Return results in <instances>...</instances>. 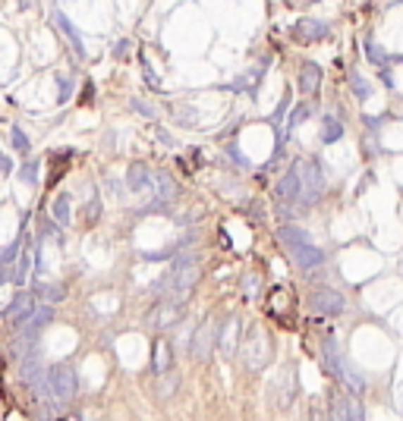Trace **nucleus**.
<instances>
[{
	"instance_id": "nucleus-1",
	"label": "nucleus",
	"mask_w": 403,
	"mask_h": 421,
	"mask_svg": "<svg viewBox=\"0 0 403 421\" xmlns=\"http://www.w3.org/2000/svg\"><path fill=\"white\" fill-rule=\"evenodd\" d=\"M199 280V268H196V258L192 255H180L177 261L170 264L164 277L158 280V289L164 299H173V302H186Z\"/></svg>"
},
{
	"instance_id": "nucleus-2",
	"label": "nucleus",
	"mask_w": 403,
	"mask_h": 421,
	"mask_svg": "<svg viewBox=\"0 0 403 421\" xmlns=\"http://www.w3.org/2000/svg\"><path fill=\"white\" fill-rule=\"evenodd\" d=\"M321 356H325V368L331 371V375L337 377L350 393H362V390H366V380H362L359 371H353L350 365H347V358L340 356V346H337V339H334V337L321 339Z\"/></svg>"
},
{
	"instance_id": "nucleus-3",
	"label": "nucleus",
	"mask_w": 403,
	"mask_h": 421,
	"mask_svg": "<svg viewBox=\"0 0 403 421\" xmlns=\"http://www.w3.org/2000/svg\"><path fill=\"white\" fill-rule=\"evenodd\" d=\"M76 371L66 365H54V368H48V384H44V390H38V396L51 399L54 406H66L76 396Z\"/></svg>"
},
{
	"instance_id": "nucleus-4",
	"label": "nucleus",
	"mask_w": 403,
	"mask_h": 421,
	"mask_svg": "<svg viewBox=\"0 0 403 421\" xmlns=\"http://www.w3.org/2000/svg\"><path fill=\"white\" fill-rule=\"evenodd\" d=\"M299 176V205H315V201L321 199V192H325V176H321V167L315 164L312 158H299L297 164H293Z\"/></svg>"
},
{
	"instance_id": "nucleus-5",
	"label": "nucleus",
	"mask_w": 403,
	"mask_h": 421,
	"mask_svg": "<svg viewBox=\"0 0 403 421\" xmlns=\"http://www.w3.org/2000/svg\"><path fill=\"white\" fill-rule=\"evenodd\" d=\"M240 356H243V365H246L249 371L265 368V365L271 362V343H268L265 330H261V327H252L249 334L243 337V343H240Z\"/></svg>"
},
{
	"instance_id": "nucleus-6",
	"label": "nucleus",
	"mask_w": 403,
	"mask_h": 421,
	"mask_svg": "<svg viewBox=\"0 0 403 421\" xmlns=\"http://www.w3.org/2000/svg\"><path fill=\"white\" fill-rule=\"evenodd\" d=\"M309 308L315 311V315H344V308H347V299L337 293V289H331V287H321V289H315L312 296H309Z\"/></svg>"
},
{
	"instance_id": "nucleus-7",
	"label": "nucleus",
	"mask_w": 403,
	"mask_h": 421,
	"mask_svg": "<svg viewBox=\"0 0 403 421\" xmlns=\"http://www.w3.org/2000/svg\"><path fill=\"white\" fill-rule=\"evenodd\" d=\"M214 343H218V324H214V321H205V324H202V327L196 330V334H192V346H190L192 358H196V362H208V358H211Z\"/></svg>"
},
{
	"instance_id": "nucleus-8",
	"label": "nucleus",
	"mask_w": 403,
	"mask_h": 421,
	"mask_svg": "<svg viewBox=\"0 0 403 421\" xmlns=\"http://www.w3.org/2000/svg\"><path fill=\"white\" fill-rule=\"evenodd\" d=\"M293 258V264L302 270H315V268H321V261H325V252H321L318 246H312V242H302V246H290L287 249Z\"/></svg>"
},
{
	"instance_id": "nucleus-9",
	"label": "nucleus",
	"mask_w": 403,
	"mask_h": 421,
	"mask_svg": "<svg viewBox=\"0 0 403 421\" xmlns=\"http://www.w3.org/2000/svg\"><path fill=\"white\" fill-rule=\"evenodd\" d=\"M331 418H344V421H362L366 412H362L359 399L344 396V393H334L331 396Z\"/></svg>"
},
{
	"instance_id": "nucleus-10",
	"label": "nucleus",
	"mask_w": 403,
	"mask_h": 421,
	"mask_svg": "<svg viewBox=\"0 0 403 421\" xmlns=\"http://www.w3.org/2000/svg\"><path fill=\"white\" fill-rule=\"evenodd\" d=\"M183 302H173V299H164V302L158 305V308L149 315V321L154 324V327H173V324H180V318H183V308H180Z\"/></svg>"
},
{
	"instance_id": "nucleus-11",
	"label": "nucleus",
	"mask_w": 403,
	"mask_h": 421,
	"mask_svg": "<svg viewBox=\"0 0 403 421\" xmlns=\"http://www.w3.org/2000/svg\"><path fill=\"white\" fill-rule=\"evenodd\" d=\"M51 321H54V305H51V302H44L42 308H35V311H32V315H29V321H23V324H19V334L38 337L44 327H48Z\"/></svg>"
},
{
	"instance_id": "nucleus-12",
	"label": "nucleus",
	"mask_w": 403,
	"mask_h": 421,
	"mask_svg": "<svg viewBox=\"0 0 403 421\" xmlns=\"http://www.w3.org/2000/svg\"><path fill=\"white\" fill-rule=\"evenodd\" d=\"M32 311H35V299H32L29 293H19L10 305H6V321H13L19 327L23 321H29Z\"/></svg>"
},
{
	"instance_id": "nucleus-13",
	"label": "nucleus",
	"mask_w": 403,
	"mask_h": 421,
	"mask_svg": "<svg viewBox=\"0 0 403 421\" xmlns=\"http://www.w3.org/2000/svg\"><path fill=\"white\" fill-rule=\"evenodd\" d=\"M328 35V25L318 23V19H306L302 16L297 25H293V38L297 42H321Z\"/></svg>"
},
{
	"instance_id": "nucleus-14",
	"label": "nucleus",
	"mask_w": 403,
	"mask_h": 421,
	"mask_svg": "<svg viewBox=\"0 0 403 421\" xmlns=\"http://www.w3.org/2000/svg\"><path fill=\"white\" fill-rule=\"evenodd\" d=\"M274 192H278V201H284V205H299V176H297V170H290L287 176H280L278 186H274Z\"/></svg>"
},
{
	"instance_id": "nucleus-15",
	"label": "nucleus",
	"mask_w": 403,
	"mask_h": 421,
	"mask_svg": "<svg viewBox=\"0 0 403 421\" xmlns=\"http://www.w3.org/2000/svg\"><path fill=\"white\" fill-rule=\"evenodd\" d=\"M170 365H173L170 343H167L164 337H158V339H154V356H151V375L154 377L167 375V371H170Z\"/></svg>"
},
{
	"instance_id": "nucleus-16",
	"label": "nucleus",
	"mask_w": 403,
	"mask_h": 421,
	"mask_svg": "<svg viewBox=\"0 0 403 421\" xmlns=\"http://www.w3.org/2000/svg\"><path fill=\"white\" fill-rule=\"evenodd\" d=\"M126 182L132 192H149V189H154V173L145 164H132L126 170Z\"/></svg>"
},
{
	"instance_id": "nucleus-17",
	"label": "nucleus",
	"mask_w": 403,
	"mask_h": 421,
	"mask_svg": "<svg viewBox=\"0 0 403 421\" xmlns=\"http://www.w3.org/2000/svg\"><path fill=\"white\" fill-rule=\"evenodd\" d=\"M237 339H240V318L230 315L224 321V327H221V337H218L221 352H224V356H233V352H237Z\"/></svg>"
},
{
	"instance_id": "nucleus-18",
	"label": "nucleus",
	"mask_w": 403,
	"mask_h": 421,
	"mask_svg": "<svg viewBox=\"0 0 403 421\" xmlns=\"http://www.w3.org/2000/svg\"><path fill=\"white\" fill-rule=\"evenodd\" d=\"M54 23H57V25H60V29H63V35H66V38H70V44H73V47H76V54H79V57H85V44H82V32H79V29H76V25H73V23H70V19H66V16H63V13H60V10H54Z\"/></svg>"
},
{
	"instance_id": "nucleus-19",
	"label": "nucleus",
	"mask_w": 403,
	"mask_h": 421,
	"mask_svg": "<svg viewBox=\"0 0 403 421\" xmlns=\"http://www.w3.org/2000/svg\"><path fill=\"white\" fill-rule=\"evenodd\" d=\"M268 311H271L274 318L278 315H287V311H293V296H290V289L287 287H278L271 293V299H268Z\"/></svg>"
},
{
	"instance_id": "nucleus-20",
	"label": "nucleus",
	"mask_w": 403,
	"mask_h": 421,
	"mask_svg": "<svg viewBox=\"0 0 403 421\" xmlns=\"http://www.w3.org/2000/svg\"><path fill=\"white\" fill-rule=\"evenodd\" d=\"M278 239L284 242L287 249H290V246H302V242H312V239H309L306 230L293 227V223H284V227H278Z\"/></svg>"
},
{
	"instance_id": "nucleus-21",
	"label": "nucleus",
	"mask_w": 403,
	"mask_h": 421,
	"mask_svg": "<svg viewBox=\"0 0 403 421\" xmlns=\"http://www.w3.org/2000/svg\"><path fill=\"white\" fill-rule=\"evenodd\" d=\"M318 85H321L318 63H302V70H299V88H302V92H315Z\"/></svg>"
},
{
	"instance_id": "nucleus-22",
	"label": "nucleus",
	"mask_w": 403,
	"mask_h": 421,
	"mask_svg": "<svg viewBox=\"0 0 403 421\" xmlns=\"http://www.w3.org/2000/svg\"><path fill=\"white\" fill-rule=\"evenodd\" d=\"M35 296L42 299V302H51V305H57V302H63V299H66V289L60 287V283H38Z\"/></svg>"
},
{
	"instance_id": "nucleus-23",
	"label": "nucleus",
	"mask_w": 403,
	"mask_h": 421,
	"mask_svg": "<svg viewBox=\"0 0 403 421\" xmlns=\"http://www.w3.org/2000/svg\"><path fill=\"white\" fill-rule=\"evenodd\" d=\"M340 135H344L340 120L337 117H325V123H321V142H325V145H334V142H340Z\"/></svg>"
},
{
	"instance_id": "nucleus-24",
	"label": "nucleus",
	"mask_w": 403,
	"mask_h": 421,
	"mask_svg": "<svg viewBox=\"0 0 403 421\" xmlns=\"http://www.w3.org/2000/svg\"><path fill=\"white\" fill-rule=\"evenodd\" d=\"M54 223L57 227L70 223V195H57V201H54Z\"/></svg>"
},
{
	"instance_id": "nucleus-25",
	"label": "nucleus",
	"mask_w": 403,
	"mask_h": 421,
	"mask_svg": "<svg viewBox=\"0 0 403 421\" xmlns=\"http://www.w3.org/2000/svg\"><path fill=\"white\" fill-rule=\"evenodd\" d=\"M366 54H368V60H372L375 66H388V63H391V57H388V51H385V47H381V44H375L372 38H368V42H366Z\"/></svg>"
},
{
	"instance_id": "nucleus-26",
	"label": "nucleus",
	"mask_w": 403,
	"mask_h": 421,
	"mask_svg": "<svg viewBox=\"0 0 403 421\" xmlns=\"http://www.w3.org/2000/svg\"><path fill=\"white\" fill-rule=\"evenodd\" d=\"M29 270H32V252L25 249L23 258H19V270L13 274V283H16V287H25V277H29Z\"/></svg>"
},
{
	"instance_id": "nucleus-27",
	"label": "nucleus",
	"mask_w": 403,
	"mask_h": 421,
	"mask_svg": "<svg viewBox=\"0 0 403 421\" xmlns=\"http://www.w3.org/2000/svg\"><path fill=\"white\" fill-rule=\"evenodd\" d=\"M10 142H13V148H16V151H29V148H32V142H29V135H25L23 132V129H19V126H13V132H10Z\"/></svg>"
},
{
	"instance_id": "nucleus-28",
	"label": "nucleus",
	"mask_w": 403,
	"mask_h": 421,
	"mask_svg": "<svg viewBox=\"0 0 403 421\" xmlns=\"http://www.w3.org/2000/svg\"><path fill=\"white\" fill-rule=\"evenodd\" d=\"M350 82H353L356 98H359V101H368V94H372V88H368V82L359 76V73H353V76H350Z\"/></svg>"
},
{
	"instance_id": "nucleus-29",
	"label": "nucleus",
	"mask_w": 403,
	"mask_h": 421,
	"mask_svg": "<svg viewBox=\"0 0 403 421\" xmlns=\"http://www.w3.org/2000/svg\"><path fill=\"white\" fill-rule=\"evenodd\" d=\"M19 180L29 182V186H32V182L38 180V161H25L23 170H19Z\"/></svg>"
},
{
	"instance_id": "nucleus-30",
	"label": "nucleus",
	"mask_w": 403,
	"mask_h": 421,
	"mask_svg": "<svg viewBox=\"0 0 403 421\" xmlns=\"http://www.w3.org/2000/svg\"><path fill=\"white\" fill-rule=\"evenodd\" d=\"M309 117H312V107H309V104H299L297 111H293V117H290V129H297L302 120H309Z\"/></svg>"
},
{
	"instance_id": "nucleus-31",
	"label": "nucleus",
	"mask_w": 403,
	"mask_h": 421,
	"mask_svg": "<svg viewBox=\"0 0 403 421\" xmlns=\"http://www.w3.org/2000/svg\"><path fill=\"white\" fill-rule=\"evenodd\" d=\"M173 384H180V377H167V380H161V396H170L173 393Z\"/></svg>"
},
{
	"instance_id": "nucleus-32",
	"label": "nucleus",
	"mask_w": 403,
	"mask_h": 421,
	"mask_svg": "<svg viewBox=\"0 0 403 421\" xmlns=\"http://www.w3.org/2000/svg\"><path fill=\"white\" fill-rule=\"evenodd\" d=\"M132 107H136V111L142 113V117H151V120H154V113H158V111H154V107H149V104H142V101H132Z\"/></svg>"
},
{
	"instance_id": "nucleus-33",
	"label": "nucleus",
	"mask_w": 403,
	"mask_h": 421,
	"mask_svg": "<svg viewBox=\"0 0 403 421\" xmlns=\"http://www.w3.org/2000/svg\"><path fill=\"white\" fill-rule=\"evenodd\" d=\"M145 66V82H149L151 88H154V92H158V88H161V82H158V76H154V73H151V66L149 63H142Z\"/></svg>"
},
{
	"instance_id": "nucleus-34",
	"label": "nucleus",
	"mask_w": 403,
	"mask_h": 421,
	"mask_svg": "<svg viewBox=\"0 0 403 421\" xmlns=\"http://www.w3.org/2000/svg\"><path fill=\"white\" fill-rule=\"evenodd\" d=\"M113 54H117V57H126V54H130V42H120L113 47Z\"/></svg>"
},
{
	"instance_id": "nucleus-35",
	"label": "nucleus",
	"mask_w": 403,
	"mask_h": 421,
	"mask_svg": "<svg viewBox=\"0 0 403 421\" xmlns=\"http://www.w3.org/2000/svg\"><path fill=\"white\" fill-rule=\"evenodd\" d=\"M70 98V82L66 79H60V101H66Z\"/></svg>"
},
{
	"instance_id": "nucleus-36",
	"label": "nucleus",
	"mask_w": 403,
	"mask_h": 421,
	"mask_svg": "<svg viewBox=\"0 0 403 421\" xmlns=\"http://www.w3.org/2000/svg\"><path fill=\"white\" fill-rule=\"evenodd\" d=\"M290 4H293V6H299V4H302V6H309V4H315V0H290Z\"/></svg>"
},
{
	"instance_id": "nucleus-37",
	"label": "nucleus",
	"mask_w": 403,
	"mask_h": 421,
	"mask_svg": "<svg viewBox=\"0 0 403 421\" xmlns=\"http://www.w3.org/2000/svg\"><path fill=\"white\" fill-rule=\"evenodd\" d=\"M23 4H35V0H23Z\"/></svg>"
}]
</instances>
